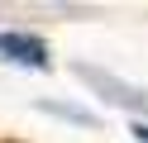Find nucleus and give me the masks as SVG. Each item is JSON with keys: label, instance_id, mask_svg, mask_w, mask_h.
<instances>
[{"label": "nucleus", "instance_id": "1", "mask_svg": "<svg viewBox=\"0 0 148 143\" xmlns=\"http://www.w3.org/2000/svg\"><path fill=\"white\" fill-rule=\"evenodd\" d=\"M72 72L81 76V81L91 86V91L100 95V100H110V105H119V110H129V114H148V91L143 86H134V81H124V76H110L105 67H91V62H77Z\"/></svg>", "mask_w": 148, "mask_h": 143}, {"label": "nucleus", "instance_id": "2", "mask_svg": "<svg viewBox=\"0 0 148 143\" xmlns=\"http://www.w3.org/2000/svg\"><path fill=\"white\" fill-rule=\"evenodd\" d=\"M0 62H14V67H34V72H48L53 53L38 34H19V29H0Z\"/></svg>", "mask_w": 148, "mask_h": 143}, {"label": "nucleus", "instance_id": "3", "mask_svg": "<svg viewBox=\"0 0 148 143\" xmlns=\"http://www.w3.org/2000/svg\"><path fill=\"white\" fill-rule=\"evenodd\" d=\"M38 110L58 114V119H67V124H81V129H100V119H96L91 110H81V105H62V100H38Z\"/></svg>", "mask_w": 148, "mask_h": 143}, {"label": "nucleus", "instance_id": "4", "mask_svg": "<svg viewBox=\"0 0 148 143\" xmlns=\"http://www.w3.org/2000/svg\"><path fill=\"white\" fill-rule=\"evenodd\" d=\"M129 133H134V143H148V119H134V124H129Z\"/></svg>", "mask_w": 148, "mask_h": 143}]
</instances>
